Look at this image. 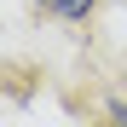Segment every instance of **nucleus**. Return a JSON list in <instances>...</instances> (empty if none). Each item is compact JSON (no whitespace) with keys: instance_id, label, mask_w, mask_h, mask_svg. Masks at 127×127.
Segmentation results:
<instances>
[{"instance_id":"f257e3e1","label":"nucleus","mask_w":127,"mask_h":127,"mask_svg":"<svg viewBox=\"0 0 127 127\" xmlns=\"http://www.w3.org/2000/svg\"><path fill=\"white\" fill-rule=\"evenodd\" d=\"M40 6H46L52 17H69V23H81V17L93 12V0H40Z\"/></svg>"},{"instance_id":"f03ea898","label":"nucleus","mask_w":127,"mask_h":127,"mask_svg":"<svg viewBox=\"0 0 127 127\" xmlns=\"http://www.w3.org/2000/svg\"><path fill=\"white\" fill-rule=\"evenodd\" d=\"M93 127H104V121H93Z\"/></svg>"}]
</instances>
